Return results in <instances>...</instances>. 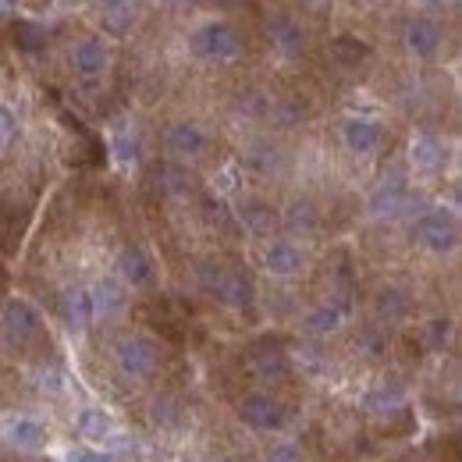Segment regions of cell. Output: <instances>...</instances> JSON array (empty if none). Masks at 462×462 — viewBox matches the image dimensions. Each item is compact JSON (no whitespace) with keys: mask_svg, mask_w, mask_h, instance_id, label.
Segmentation results:
<instances>
[{"mask_svg":"<svg viewBox=\"0 0 462 462\" xmlns=\"http://www.w3.org/2000/svg\"><path fill=\"white\" fill-rule=\"evenodd\" d=\"M174 377H181L174 346H168L161 335H153L143 324L115 328L107 335L104 359L86 370V381H89V392L97 395V402L111 405L117 412Z\"/></svg>","mask_w":462,"mask_h":462,"instance_id":"1","label":"cell"},{"mask_svg":"<svg viewBox=\"0 0 462 462\" xmlns=\"http://www.w3.org/2000/svg\"><path fill=\"white\" fill-rule=\"evenodd\" d=\"M0 352L11 363L7 374H58L60 356L54 331L40 306L22 295L0 302Z\"/></svg>","mask_w":462,"mask_h":462,"instance_id":"2","label":"cell"},{"mask_svg":"<svg viewBox=\"0 0 462 462\" xmlns=\"http://www.w3.org/2000/svg\"><path fill=\"white\" fill-rule=\"evenodd\" d=\"M214 405L228 416V423H235L253 441L299 430V420L306 409L302 399H289V395H278L267 388H228V392L214 395Z\"/></svg>","mask_w":462,"mask_h":462,"instance_id":"3","label":"cell"},{"mask_svg":"<svg viewBox=\"0 0 462 462\" xmlns=\"http://www.w3.org/2000/svg\"><path fill=\"white\" fill-rule=\"evenodd\" d=\"M192 282L199 295H207L214 306H225L231 313L256 320V285L242 263L225 256H199L192 263Z\"/></svg>","mask_w":462,"mask_h":462,"instance_id":"4","label":"cell"},{"mask_svg":"<svg viewBox=\"0 0 462 462\" xmlns=\"http://www.w3.org/2000/svg\"><path fill=\"white\" fill-rule=\"evenodd\" d=\"M412 242L430 256H448L459 249V217L448 207H423L412 217Z\"/></svg>","mask_w":462,"mask_h":462,"instance_id":"5","label":"cell"},{"mask_svg":"<svg viewBox=\"0 0 462 462\" xmlns=\"http://www.w3.org/2000/svg\"><path fill=\"white\" fill-rule=\"evenodd\" d=\"M242 32L231 22H203L189 32V54L199 60H231L242 54Z\"/></svg>","mask_w":462,"mask_h":462,"instance_id":"6","label":"cell"},{"mask_svg":"<svg viewBox=\"0 0 462 462\" xmlns=\"http://www.w3.org/2000/svg\"><path fill=\"white\" fill-rule=\"evenodd\" d=\"M164 150H168L164 161H174L181 168L199 164L210 153V132L192 117H178L164 128Z\"/></svg>","mask_w":462,"mask_h":462,"instance_id":"7","label":"cell"},{"mask_svg":"<svg viewBox=\"0 0 462 462\" xmlns=\"http://www.w3.org/2000/svg\"><path fill=\"white\" fill-rule=\"evenodd\" d=\"M115 278L128 291H153L157 289V263L139 242H125L115 253Z\"/></svg>","mask_w":462,"mask_h":462,"instance_id":"8","label":"cell"},{"mask_svg":"<svg viewBox=\"0 0 462 462\" xmlns=\"http://www.w3.org/2000/svg\"><path fill=\"white\" fill-rule=\"evenodd\" d=\"M384 143H388V132H384V125L377 117L356 115L342 121V146H346V153H352L356 161L377 157L384 150Z\"/></svg>","mask_w":462,"mask_h":462,"instance_id":"9","label":"cell"},{"mask_svg":"<svg viewBox=\"0 0 462 462\" xmlns=\"http://www.w3.org/2000/svg\"><path fill=\"white\" fill-rule=\"evenodd\" d=\"M260 267H263V274L274 278V282H291V278H299V274L306 271V253H302V245H299L295 238H278V235H274V238L263 242Z\"/></svg>","mask_w":462,"mask_h":462,"instance_id":"10","label":"cell"},{"mask_svg":"<svg viewBox=\"0 0 462 462\" xmlns=\"http://www.w3.org/2000/svg\"><path fill=\"white\" fill-rule=\"evenodd\" d=\"M86 291H89L93 320H97V324H111V320H117V317H125L128 306H132V291L125 289L115 274L97 278L93 285H86Z\"/></svg>","mask_w":462,"mask_h":462,"instance_id":"11","label":"cell"},{"mask_svg":"<svg viewBox=\"0 0 462 462\" xmlns=\"http://www.w3.org/2000/svg\"><path fill=\"white\" fill-rule=\"evenodd\" d=\"M231 214H235L238 228L245 231V235H253V238H274L282 231V210L271 199H263V196H249Z\"/></svg>","mask_w":462,"mask_h":462,"instance_id":"12","label":"cell"},{"mask_svg":"<svg viewBox=\"0 0 462 462\" xmlns=\"http://www.w3.org/2000/svg\"><path fill=\"white\" fill-rule=\"evenodd\" d=\"M348 313L338 306H328V302H313L302 317H299V338L306 342H324L331 335H338L346 328Z\"/></svg>","mask_w":462,"mask_h":462,"instance_id":"13","label":"cell"},{"mask_svg":"<svg viewBox=\"0 0 462 462\" xmlns=\"http://www.w3.org/2000/svg\"><path fill=\"white\" fill-rule=\"evenodd\" d=\"M263 32H267L271 47H274L285 60L302 58V51H306V32H302V25H299L291 14L274 11V14L263 22Z\"/></svg>","mask_w":462,"mask_h":462,"instance_id":"14","label":"cell"},{"mask_svg":"<svg viewBox=\"0 0 462 462\" xmlns=\"http://www.w3.org/2000/svg\"><path fill=\"white\" fill-rule=\"evenodd\" d=\"M256 462H320L299 430L256 441Z\"/></svg>","mask_w":462,"mask_h":462,"instance_id":"15","label":"cell"},{"mask_svg":"<svg viewBox=\"0 0 462 462\" xmlns=\"http://www.w3.org/2000/svg\"><path fill=\"white\" fill-rule=\"evenodd\" d=\"M107 68H111V54L100 40H82L71 47V71L82 86H97Z\"/></svg>","mask_w":462,"mask_h":462,"instance_id":"16","label":"cell"},{"mask_svg":"<svg viewBox=\"0 0 462 462\" xmlns=\"http://www.w3.org/2000/svg\"><path fill=\"white\" fill-rule=\"evenodd\" d=\"M278 210H282V231H289L291 238H310L324 228V214L310 196H295Z\"/></svg>","mask_w":462,"mask_h":462,"instance_id":"17","label":"cell"},{"mask_svg":"<svg viewBox=\"0 0 462 462\" xmlns=\"http://www.w3.org/2000/svg\"><path fill=\"white\" fill-rule=\"evenodd\" d=\"M242 168L260 181H271V178L285 171V153L274 146V139H253L242 150Z\"/></svg>","mask_w":462,"mask_h":462,"instance_id":"18","label":"cell"},{"mask_svg":"<svg viewBox=\"0 0 462 462\" xmlns=\"http://www.w3.org/2000/svg\"><path fill=\"white\" fill-rule=\"evenodd\" d=\"M405 210H412V192L402 178H392L384 185H377V192L370 196V214L388 221V217H402Z\"/></svg>","mask_w":462,"mask_h":462,"instance_id":"19","label":"cell"},{"mask_svg":"<svg viewBox=\"0 0 462 462\" xmlns=\"http://www.w3.org/2000/svg\"><path fill=\"white\" fill-rule=\"evenodd\" d=\"M441 25L434 22V18H412L409 25H405V47L416 54V58H434L438 51H441Z\"/></svg>","mask_w":462,"mask_h":462,"instance_id":"20","label":"cell"},{"mask_svg":"<svg viewBox=\"0 0 462 462\" xmlns=\"http://www.w3.org/2000/svg\"><path fill=\"white\" fill-rule=\"evenodd\" d=\"M412 168L416 171H441L445 168V146L434 139V135H420L412 143Z\"/></svg>","mask_w":462,"mask_h":462,"instance_id":"21","label":"cell"},{"mask_svg":"<svg viewBox=\"0 0 462 462\" xmlns=\"http://www.w3.org/2000/svg\"><path fill=\"white\" fill-rule=\"evenodd\" d=\"M331 58L338 60L342 68H359L363 60L370 58V47L359 43L356 36H338V40L331 43Z\"/></svg>","mask_w":462,"mask_h":462,"instance_id":"22","label":"cell"},{"mask_svg":"<svg viewBox=\"0 0 462 462\" xmlns=\"http://www.w3.org/2000/svg\"><path fill=\"white\" fill-rule=\"evenodd\" d=\"M11 32H14V43L25 51V54H40L43 47H47V36H43V29L40 25H32V22H11Z\"/></svg>","mask_w":462,"mask_h":462,"instance_id":"23","label":"cell"},{"mask_svg":"<svg viewBox=\"0 0 462 462\" xmlns=\"http://www.w3.org/2000/svg\"><path fill=\"white\" fill-rule=\"evenodd\" d=\"M132 22H135L132 4H121V7H107L104 11V32H111V36H125L132 29Z\"/></svg>","mask_w":462,"mask_h":462,"instance_id":"24","label":"cell"},{"mask_svg":"<svg viewBox=\"0 0 462 462\" xmlns=\"http://www.w3.org/2000/svg\"><path fill=\"white\" fill-rule=\"evenodd\" d=\"M302 4H306L310 11H328V4H331V0H302Z\"/></svg>","mask_w":462,"mask_h":462,"instance_id":"25","label":"cell"},{"mask_svg":"<svg viewBox=\"0 0 462 462\" xmlns=\"http://www.w3.org/2000/svg\"><path fill=\"white\" fill-rule=\"evenodd\" d=\"M100 4H104V11H107V7H121V4H132V0H100Z\"/></svg>","mask_w":462,"mask_h":462,"instance_id":"26","label":"cell"},{"mask_svg":"<svg viewBox=\"0 0 462 462\" xmlns=\"http://www.w3.org/2000/svg\"><path fill=\"white\" fill-rule=\"evenodd\" d=\"M427 4H441V7H445V4H452V0H427Z\"/></svg>","mask_w":462,"mask_h":462,"instance_id":"27","label":"cell"}]
</instances>
